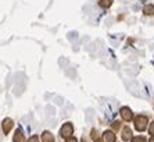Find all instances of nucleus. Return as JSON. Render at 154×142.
<instances>
[{
	"label": "nucleus",
	"instance_id": "obj_1",
	"mask_svg": "<svg viewBox=\"0 0 154 142\" xmlns=\"http://www.w3.org/2000/svg\"><path fill=\"white\" fill-rule=\"evenodd\" d=\"M147 117L146 116H137L135 117V128H136L137 131H144L147 127Z\"/></svg>",
	"mask_w": 154,
	"mask_h": 142
},
{
	"label": "nucleus",
	"instance_id": "obj_2",
	"mask_svg": "<svg viewBox=\"0 0 154 142\" xmlns=\"http://www.w3.org/2000/svg\"><path fill=\"white\" fill-rule=\"evenodd\" d=\"M72 132H74V127H72L71 123H67V124H64L63 127H61V130H60L61 138H65V139H68L69 137L72 135Z\"/></svg>",
	"mask_w": 154,
	"mask_h": 142
},
{
	"label": "nucleus",
	"instance_id": "obj_3",
	"mask_svg": "<svg viewBox=\"0 0 154 142\" xmlns=\"http://www.w3.org/2000/svg\"><path fill=\"white\" fill-rule=\"evenodd\" d=\"M121 117L124 118L125 121H131L133 118V113L131 111L129 107H122L121 109Z\"/></svg>",
	"mask_w": 154,
	"mask_h": 142
},
{
	"label": "nucleus",
	"instance_id": "obj_4",
	"mask_svg": "<svg viewBox=\"0 0 154 142\" xmlns=\"http://www.w3.org/2000/svg\"><path fill=\"white\" fill-rule=\"evenodd\" d=\"M11 128H13V120H11V118H6V120L3 121V131H4V134L10 132Z\"/></svg>",
	"mask_w": 154,
	"mask_h": 142
},
{
	"label": "nucleus",
	"instance_id": "obj_5",
	"mask_svg": "<svg viewBox=\"0 0 154 142\" xmlns=\"http://www.w3.org/2000/svg\"><path fill=\"white\" fill-rule=\"evenodd\" d=\"M103 139L104 142H114L115 141V135L112 131H106L103 135Z\"/></svg>",
	"mask_w": 154,
	"mask_h": 142
},
{
	"label": "nucleus",
	"instance_id": "obj_6",
	"mask_svg": "<svg viewBox=\"0 0 154 142\" xmlns=\"http://www.w3.org/2000/svg\"><path fill=\"white\" fill-rule=\"evenodd\" d=\"M131 138H132V131H131L129 127H125L124 131H122V139H124V141H129Z\"/></svg>",
	"mask_w": 154,
	"mask_h": 142
},
{
	"label": "nucleus",
	"instance_id": "obj_7",
	"mask_svg": "<svg viewBox=\"0 0 154 142\" xmlns=\"http://www.w3.org/2000/svg\"><path fill=\"white\" fill-rule=\"evenodd\" d=\"M42 142H54V137L49 131H45L42 134Z\"/></svg>",
	"mask_w": 154,
	"mask_h": 142
},
{
	"label": "nucleus",
	"instance_id": "obj_8",
	"mask_svg": "<svg viewBox=\"0 0 154 142\" xmlns=\"http://www.w3.org/2000/svg\"><path fill=\"white\" fill-rule=\"evenodd\" d=\"M14 142H24V134L21 130H17L14 135Z\"/></svg>",
	"mask_w": 154,
	"mask_h": 142
},
{
	"label": "nucleus",
	"instance_id": "obj_9",
	"mask_svg": "<svg viewBox=\"0 0 154 142\" xmlns=\"http://www.w3.org/2000/svg\"><path fill=\"white\" fill-rule=\"evenodd\" d=\"M143 11H144V14H147V15H153L154 14V6L153 4H147V6H144Z\"/></svg>",
	"mask_w": 154,
	"mask_h": 142
},
{
	"label": "nucleus",
	"instance_id": "obj_10",
	"mask_svg": "<svg viewBox=\"0 0 154 142\" xmlns=\"http://www.w3.org/2000/svg\"><path fill=\"white\" fill-rule=\"evenodd\" d=\"M99 4H100L101 7L107 8V7H110V6L112 4V0H99Z\"/></svg>",
	"mask_w": 154,
	"mask_h": 142
},
{
	"label": "nucleus",
	"instance_id": "obj_11",
	"mask_svg": "<svg viewBox=\"0 0 154 142\" xmlns=\"http://www.w3.org/2000/svg\"><path fill=\"white\" fill-rule=\"evenodd\" d=\"M132 142H146V139L143 137H135V138H132Z\"/></svg>",
	"mask_w": 154,
	"mask_h": 142
},
{
	"label": "nucleus",
	"instance_id": "obj_12",
	"mask_svg": "<svg viewBox=\"0 0 154 142\" xmlns=\"http://www.w3.org/2000/svg\"><path fill=\"white\" fill-rule=\"evenodd\" d=\"M28 142H39V138H38V137H31V138L28 139Z\"/></svg>",
	"mask_w": 154,
	"mask_h": 142
},
{
	"label": "nucleus",
	"instance_id": "obj_13",
	"mask_svg": "<svg viewBox=\"0 0 154 142\" xmlns=\"http://www.w3.org/2000/svg\"><path fill=\"white\" fill-rule=\"evenodd\" d=\"M150 134L154 137V121L151 123V125H150Z\"/></svg>",
	"mask_w": 154,
	"mask_h": 142
},
{
	"label": "nucleus",
	"instance_id": "obj_14",
	"mask_svg": "<svg viewBox=\"0 0 154 142\" xmlns=\"http://www.w3.org/2000/svg\"><path fill=\"white\" fill-rule=\"evenodd\" d=\"M112 127H114L115 130H117V128H119V123H118V121H114V124H112Z\"/></svg>",
	"mask_w": 154,
	"mask_h": 142
},
{
	"label": "nucleus",
	"instance_id": "obj_15",
	"mask_svg": "<svg viewBox=\"0 0 154 142\" xmlns=\"http://www.w3.org/2000/svg\"><path fill=\"white\" fill-rule=\"evenodd\" d=\"M67 142H78V141H76L75 138H68L67 139Z\"/></svg>",
	"mask_w": 154,
	"mask_h": 142
},
{
	"label": "nucleus",
	"instance_id": "obj_16",
	"mask_svg": "<svg viewBox=\"0 0 154 142\" xmlns=\"http://www.w3.org/2000/svg\"><path fill=\"white\" fill-rule=\"evenodd\" d=\"M150 142H154V138H151V139H150Z\"/></svg>",
	"mask_w": 154,
	"mask_h": 142
},
{
	"label": "nucleus",
	"instance_id": "obj_17",
	"mask_svg": "<svg viewBox=\"0 0 154 142\" xmlns=\"http://www.w3.org/2000/svg\"><path fill=\"white\" fill-rule=\"evenodd\" d=\"M96 142H100V141H99V139H96Z\"/></svg>",
	"mask_w": 154,
	"mask_h": 142
}]
</instances>
